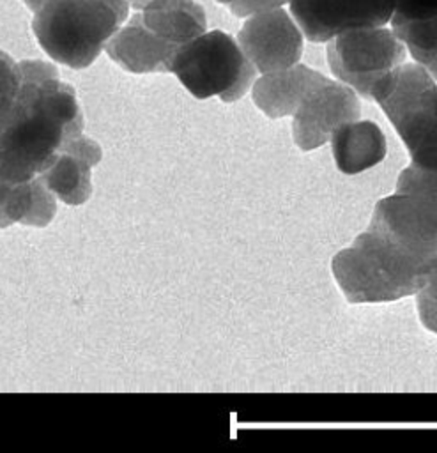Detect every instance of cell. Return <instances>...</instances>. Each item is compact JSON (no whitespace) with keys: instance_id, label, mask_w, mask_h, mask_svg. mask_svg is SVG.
<instances>
[{"instance_id":"cell-13","label":"cell","mask_w":437,"mask_h":453,"mask_svg":"<svg viewBox=\"0 0 437 453\" xmlns=\"http://www.w3.org/2000/svg\"><path fill=\"white\" fill-rule=\"evenodd\" d=\"M326 80L324 74L304 64L265 73L253 83V103L271 119L294 115L304 97Z\"/></svg>"},{"instance_id":"cell-12","label":"cell","mask_w":437,"mask_h":453,"mask_svg":"<svg viewBox=\"0 0 437 453\" xmlns=\"http://www.w3.org/2000/svg\"><path fill=\"white\" fill-rule=\"evenodd\" d=\"M179 46L150 32L136 12L106 42V55L129 73H170V64Z\"/></svg>"},{"instance_id":"cell-10","label":"cell","mask_w":437,"mask_h":453,"mask_svg":"<svg viewBox=\"0 0 437 453\" xmlns=\"http://www.w3.org/2000/svg\"><path fill=\"white\" fill-rule=\"evenodd\" d=\"M292 136L301 150H313L331 140V134L345 122L361 117L357 92L327 78L317 85L292 115Z\"/></svg>"},{"instance_id":"cell-18","label":"cell","mask_w":437,"mask_h":453,"mask_svg":"<svg viewBox=\"0 0 437 453\" xmlns=\"http://www.w3.org/2000/svg\"><path fill=\"white\" fill-rule=\"evenodd\" d=\"M416 306L421 324L437 334V262L430 269L425 285L416 294Z\"/></svg>"},{"instance_id":"cell-7","label":"cell","mask_w":437,"mask_h":453,"mask_svg":"<svg viewBox=\"0 0 437 453\" xmlns=\"http://www.w3.org/2000/svg\"><path fill=\"white\" fill-rule=\"evenodd\" d=\"M368 228L428 269L437 262V205L418 195L395 189L380 198Z\"/></svg>"},{"instance_id":"cell-8","label":"cell","mask_w":437,"mask_h":453,"mask_svg":"<svg viewBox=\"0 0 437 453\" xmlns=\"http://www.w3.org/2000/svg\"><path fill=\"white\" fill-rule=\"evenodd\" d=\"M287 5L311 42H327L349 30L386 27L395 12L391 0H288Z\"/></svg>"},{"instance_id":"cell-4","label":"cell","mask_w":437,"mask_h":453,"mask_svg":"<svg viewBox=\"0 0 437 453\" xmlns=\"http://www.w3.org/2000/svg\"><path fill=\"white\" fill-rule=\"evenodd\" d=\"M405 149L410 163L437 168V80L419 64H400L372 90Z\"/></svg>"},{"instance_id":"cell-19","label":"cell","mask_w":437,"mask_h":453,"mask_svg":"<svg viewBox=\"0 0 437 453\" xmlns=\"http://www.w3.org/2000/svg\"><path fill=\"white\" fill-rule=\"evenodd\" d=\"M19 85V62L0 50V108L16 94Z\"/></svg>"},{"instance_id":"cell-3","label":"cell","mask_w":437,"mask_h":453,"mask_svg":"<svg viewBox=\"0 0 437 453\" xmlns=\"http://www.w3.org/2000/svg\"><path fill=\"white\" fill-rule=\"evenodd\" d=\"M331 269L349 303H389L416 296L430 273L370 228L333 257Z\"/></svg>"},{"instance_id":"cell-9","label":"cell","mask_w":437,"mask_h":453,"mask_svg":"<svg viewBox=\"0 0 437 453\" xmlns=\"http://www.w3.org/2000/svg\"><path fill=\"white\" fill-rule=\"evenodd\" d=\"M237 41L260 74L299 64L304 34L290 11L276 7L246 18Z\"/></svg>"},{"instance_id":"cell-20","label":"cell","mask_w":437,"mask_h":453,"mask_svg":"<svg viewBox=\"0 0 437 453\" xmlns=\"http://www.w3.org/2000/svg\"><path fill=\"white\" fill-rule=\"evenodd\" d=\"M228 7V11L237 18H249L253 14L283 7L288 0H216Z\"/></svg>"},{"instance_id":"cell-22","label":"cell","mask_w":437,"mask_h":453,"mask_svg":"<svg viewBox=\"0 0 437 453\" xmlns=\"http://www.w3.org/2000/svg\"><path fill=\"white\" fill-rule=\"evenodd\" d=\"M50 0H23V4L32 11V12H35V11H39L44 4H48Z\"/></svg>"},{"instance_id":"cell-15","label":"cell","mask_w":437,"mask_h":453,"mask_svg":"<svg viewBox=\"0 0 437 453\" xmlns=\"http://www.w3.org/2000/svg\"><path fill=\"white\" fill-rule=\"evenodd\" d=\"M55 211V195L41 177L25 182L0 180V228L14 223L46 226Z\"/></svg>"},{"instance_id":"cell-14","label":"cell","mask_w":437,"mask_h":453,"mask_svg":"<svg viewBox=\"0 0 437 453\" xmlns=\"http://www.w3.org/2000/svg\"><path fill=\"white\" fill-rule=\"evenodd\" d=\"M334 165L347 175H356L379 165L387 152L384 131L372 120H350L331 134Z\"/></svg>"},{"instance_id":"cell-2","label":"cell","mask_w":437,"mask_h":453,"mask_svg":"<svg viewBox=\"0 0 437 453\" xmlns=\"http://www.w3.org/2000/svg\"><path fill=\"white\" fill-rule=\"evenodd\" d=\"M127 0H50L32 18L48 57L71 69L88 67L129 16Z\"/></svg>"},{"instance_id":"cell-1","label":"cell","mask_w":437,"mask_h":453,"mask_svg":"<svg viewBox=\"0 0 437 453\" xmlns=\"http://www.w3.org/2000/svg\"><path fill=\"white\" fill-rule=\"evenodd\" d=\"M83 117L74 88L42 60L19 62V85L0 108V180L39 177L58 150L81 134Z\"/></svg>"},{"instance_id":"cell-16","label":"cell","mask_w":437,"mask_h":453,"mask_svg":"<svg viewBox=\"0 0 437 453\" xmlns=\"http://www.w3.org/2000/svg\"><path fill=\"white\" fill-rule=\"evenodd\" d=\"M138 14L150 32L175 46L207 32L205 11L195 0H150Z\"/></svg>"},{"instance_id":"cell-21","label":"cell","mask_w":437,"mask_h":453,"mask_svg":"<svg viewBox=\"0 0 437 453\" xmlns=\"http://www.w3.org/2000/svg\"><path fill=\"white\" fill-rule=\"evenodd\" d=\"M393 14L405 18H426L437 12V0H391Z\"/></svg>"},{"instance_id":"cell-6","label":"cell","mask_w":437,"mask_h":453,"mask_svg":"<svg viewBox=\"0 0 437 453\" xmlns=\"http://www.w3.org/2000/svg\"><path fill=\"white\" fill-rule=\"evenodd\" d=\"M327 64L333 76L352 87L357 96L372 99L377 81L405 62L407 48L386 27L357 28L327 41Z\"/></svg>"},{"instance_id":"cell-23","label":"cell","mask_w":437,"mask_h":453,"mask_svg":"<svg viewBox=\"0 0 437 453\" xmlns=\"http://www.w3.org/2000/svg\"><path fill=\"white\" fill-rule=\"evenodd\" d=\"M127 2H129V5H131L133 9H138V11H140V9H142L145 4H149L150 0H127Z\"/></svg>"},{"instance_id":"cell-17","label":"cell","mask_w":437,"mask_h":453,"mask_svg":"<svg viewBox=\"0 0 437 453\" xmlns=\"http://www.w3.org/2000/svg\"><path fill=\"white\" fill-rule=\"evenodd\" d=\"M389 25L414 62L423 65L437 80V12L426 18L393 14Z\"/></svg>"},{"instance_id":"cell-11","label":"cell","mask_w":437,"mask_h":453,"mask_svg":"<svg viewBox=\"0 0 437 453\" xmlns=\"http://www.w3.org/2000/svg\"><path fill=\"white\" fill-rule=\"evenodd\" d=\"M101 147L94 140L78 134L58 150L39 177L64 203L81 205L90 198V170L101 161Z\"/></svg>"},{"instance_id":"cell-5","label":"cell","mask_w":437,"mask_h":453,"mask_svg":"<svg viewBox=\"0 0 437 453\" xmlns=\"http://www.w3.org/2000/svg\"><path fill=\"white\" fill-rule=\"evenodd\" d=\"M170 73L196 99L218 96L225 103H234L253 87L258 71L235 37L223 30H209L179 46Z\"/></svg>"}]
</instances>
